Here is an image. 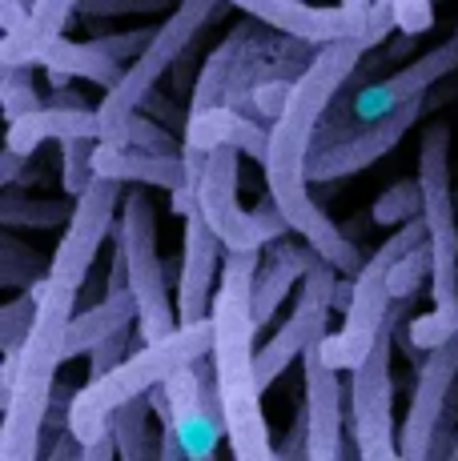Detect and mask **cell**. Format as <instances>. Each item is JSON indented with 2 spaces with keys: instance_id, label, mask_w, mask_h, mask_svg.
I'll return each mask as SVG.
<instances>
[{
  "instance_id": "37",
  "label": "cell",
  "mask_w": 458,
  "mask_h": 461,
  "mask_svg": "<svg viewBox=\"0 0 458 461\" xmlns=\"http://www.w3.org/2000/svg\"><path fill=\"white\" fill-rule=\"evenodd\" d=\"M173 5H181V0H81L77 13H85V16H153Z\"/></svg>"
},
{
  "instance_id": "39",
  "label": "cell",
  "mask_w": 458,
  "mask_h": 461,
  "mask_svg": "<svg viewBox=\"0 0 458 461\" xmlns=\"http://www.w3.org/2000/svg\"><path fill=\"white\" fill-rule=\"evenodd\" d=\"M394 24H398L394 0H374V8H370L366 29H362V37H358V44H362V49H374V44H382V41H386V32H390Z\"/></svg>"
},
{
  "instance_id": "34",
  "label": "cell",
  "mask_w": 458,
  "mask_h": 461,
  "mask_svg": "<svg viewBox=\"0 0 458 461\" xmlns=\"http://www.w3.org/2000/svg\"><path fill=\"white\" fill-rule=\"evenodd\" d=\"M29 73H32V65H5L0 68V101H5L8 121H16V117H24V113H32V109L45 104L37 96V88H32Z\"/></svg>"
},
{
  "instance_id": "35",
  "label": "cell",
  "mask_w": 458,
  "mask_h": 461,
  "mask_svg": "<svg viewBox=\"0 0 458 461\" xmlns=\"http://www.w3.org/2000/svg\"><path fill=\"white\" fill-rule=\"evenodd\" d=\"M430 261H435V253H430V241L414 245L410 253H402L398 261H394V269H390V294H394V301H407V297L418 294L422 277L430 273Z\"/></svg>"
},
{
  "instance_id": "17",
  "label": "cell",
  "mask_w": 458,
  "mask_h": 461,
  "mask_svg": "<svg viewBox=\"0 0 458 461\" xmlns=\"http://www.w3.org/2000/svg\"><path fill=\"white\" fill-rule=\"evenodd\" d=\"M454 73H458V29L443 44H435L430 52L414 57L410 65H402L394 77L358 88V96H350V109H354V117H378V113H390V109H398V104L414 101V96L430 93V88L443 85L446 77H454Z\"/></svg>"
},
{
  "instance_id": "2",
  "label": "cell",
  "mask_w": 458,
  "mask_h": 461,
  "mask_svg": "<svg viewBox=\"0 0 458 461\" xmlns=\"http://www.w3.org/2000/svg\"><path fill=\"white\" fill-rule=\"evenodd\" d=\"M261 249H225L222 285L214 294V369L217 389L225 405V441L229 454L242 461H274L278 449L270 441V425L261 413V381H258V353H253V277H258Z\"/></svg>"
},
{
  "instance_id": "25",
  "label": "cell",
  "mask_w": 458,
  "mask_h": 461,
  "mask_svg": "<svg viewBox=\"0 0 458 461\" xmlns=\"http://www.w3.org/2000/svg\"><path fill=\"white\" fill-rule=\"evenodd\" d=\"M41 65L52 73V81H65V77H81V81H93L101 85L105 93H109L113 85L125 77V65H121L113 52H105L96 41H52L45 49V57H41Z\"/></svg>"
},
{
  "instance_id": "8",
  "label": "cell",
  "mask_w": 458,
  "mask_h": 461,
  "mask_svg": "<svg viewBox=\"0 0 458 461\" xmlns=\"http://www.w3.org/2000/svg\"><path fill=\"white\" fill-rule=\"evenodd\" d=\"M435 104V96L422 93L414 101L398 104L390 113H378V117H358L346 121V125H318L314 132V145H310V181L318 185H334V181H346V176L362 173L374 161H382L390 149H398V140L418 125Z\"/></svg>"
},
{
  "instance_id": "21",
  "label": "cell",
  "mask_w": 458,
  "mask_h": 461,
  "mask_svg": "<svg viewBox=\"0 0 458 461\" xmlns=\"http://www.w3.org/2000/svg\"><path fill=\"white\" fill-rule=\"evenodd\" d=\"M325 333H330V305H318V301L298 297L289 321L258 349V381H261V389L274 385V381L289 369V361L306 357V349L318 345Z\"/></svg>"
},
{
  "instance_id": "26",
  "label": "cell",
  "mask_w": 458,
  "mask_h": 461,
  "mask_svg": "<svg viewBox=\"0 0 458 461\" xmlns=\"http://www.w3.org/2000/svg\"><path fill=\"white\" fill-rule=\"evenodd\" d=\"M133 321H137L133 289H125V294H105V301H96V305L81 309V313L73 317V325H69V341H65V361L93 353L96 341H105L109 333L125 330V325H133Z\"/></svg>"
},
{
  "instance_id": "6",
  "label": "cell",
  "mask_w": 458,
  "mask_h": 461,
  "mask_svg": "<svg viewBox=\"0 0 458 461\" xmlns=\"http://www.w3.org/2000/svg\"><path fill=\"white\" fill-rule=\"evenodd\" d=\"M430 241V229H426V217H414L398 229L394 237H386L382 245L374 249V257L358 269L354 277V297H350L346 313H342V330L338 333H325L318 341V353L325 366L342 369L350 374L354 366H362L366 353L374 349V341L382 337L386 321L394 313V294H390V269L402 253H410L414 245Z\"/></svg>"
},
{
  "instance_id": "43",
  "label": "cell",
  "mask_w": 458,
  "mask_h": 461,
  "mask_svg": "<svg viewBox=\"0 0 458 461\" xmlns=\"http://www.w3.org/2000/svg\"><path fill=\"white\" fill-rule=\"evenodd\" d=\"M32 13V0H0V21H5V32H16Z\"/></svg>"
},
{
  "instance_id": "19",
  "label": "cell",
  "mask_w": 458,
  "mask_h": 461,
  "mask_svg": "<svg viewBox=\"0 0 458 461\" xmlns=\"http://www.w3.org/2000/svg\"><path fill=\"white\" fill-rule=\"evenodd\" d=\"M96 173L117 176L125 185H153V189H185L193 185L189 176V161L181 153H149V149L137 145H117V140H96V157H93ZM197 189V185H193Z\"/></svg>"
},
{
  "instance_id": "40",
  "label": "cell",
  "mask_w": 458,
  "mask_h": 461,
  "mask_svg": "<svg viewBox=\"0 0 458 461\" xmlns=\"http://www.w3.org/2000/svg\"><path fill=\"white\" fill-rule=\"evenodd\" d=\"M157 29H133V32H117V37H96V44H101L105 52H113L117 60H137L141 52L149 49V41H153Z\"/></svg>"
},
{
  "instance_id": "12",
  "label": "cell",
  "mask_w": 458,
  "mask_h": 461,
  "mask_svg": "<svg viewBox=\"0 0 458 461\" xmlns=\"http://www.w3.org/2000/svg\"><path fill=\"white\" fill-rule=\"evenodd\" d=\"M121 201H125V181L96 173L89 189L77 197L73 217H69V225H65V237H60L57 249H52L49 281L69 285V289L85 285V277H89V269L96 261V249H101L105 237L113 233Z\"/></svg>"
},
{
  "instance_id": "18",
  "label": "cell",
  "mask_w": 458,
  "mask_h": 461,
  "mask_svg": "<svg viewBox=\"0 0 458 461\" xmlns=\"http://www.w3.org/2000/svg\"><path fill=\"white\" fill-rule=\"evenodd\" d=\"M306 369V413H310V457L342 461V438H346V385L342 369L325 366L318 345L302 357Z\"/></svg>"
},
{
  "instance_id": "33",
  "label": "cell",
  "mask_w": 458,
  "mask_h": 461,
  "mask_svg": "<svg viewBox=\"0 0 458 461\" xmlns=\"http://www.w3.org/2000/svg\"><path fill=\"white\" fill-rule=\"evenodd\" d=\"M414 217H422V181L418 176H407V181L390 185V189L374 201L378 225H407Z\"/></svg>"
},
{
  "instance_id": "5",
  "label": "cell",
  "mask_w": 458,
  "mask_h": 461,
  "mask_svg": "<svg viewBox=\"0 0 458 461\" xmlns=\"http://www.w3.org/2000/svg\"><path fill=\"white\" fill-rule=\"evenodd\" d=\"M214 349V321H181L178 330L161 341H145V349L129 353L117 369H109L105 377L89 381L85 389H77L73 413H69V429L81 446H93L109 433L113 410H121L125 402H133L141 393H153L169 374H178L181 366L197 361L201 353Z\"/></svg>"
},
{
  "instance_id": "4",
  "label": "cell",
  "mask_w": 458,
  "mask_h": 461,
  "mask_svg": "<svg viewBox=\"0 0 458 461\" xmlns=\"http://www.w3.org/2000/svg\"><path fill=\"white\" fill-rule=\"evenodd\" d=\"M418 181H422V217L430 229V294L435 309L410 321L414 349H435L458 333V221L451 193V125L430 121L418 140Z\"/></svg>"
},
{
  "instance_id": "46",
  "label": "cell",
  "mask_w": 458,
  "mask_h": 461,
  "mask_svg": "<svg viewBox=\"0 0 458 461\" xmlns=\"http://www.w3.org/2000/svg\"><path fill=\"white\" fill-rule=\"evenodd\" d=\"M45 104H65V109H85V104H89V101H85V96H77V93H60V88H57V93H52Z\"/></svg>"
},
{
  "instance_id": "1",
  "label": "cell",
  "mask_w": 458,
  "mask_h": 461,
  "mask_svg": "<svg viewBox=\"0 0 458 461\" xmlns=\"http://www.w3.org/2000/svg\"><path fill=\"white\" fill-rule=\"evenodd\" d=\"M362 44L358 37H342L330 44H318V57L302 68V77L294 81V93H289L281 117L270 125V149H266V193L278 201V209L286 212L289 229L298 237L314 245L318 253H325L342 273L358 277L362 269V253H358L354 237H346L325 209L314 201L310 193V145L314 132H318L322 117L330 113V104L338 101V93L346 88V81L354 77V68L362 65Z\"/></svg>"
},
{
  "instance_id": "11",
  "label": "cell",
  "mask_w": 458,
  "mask_h": 461,
  "mask_svg": "<svg viewBox=\"0 0 458 461\" xmlns=\"http://www.w3.org/2000/svg\"><path fill=\"white\" fill-rule=\"evenodd\" d=\"M394 325L398 313H390L382 337L366 353L362 366L350 369L346 377V425L350 438L358 441V454L366 461H390L398 457V429H394Z\"/></svg>"
},
{
  "instance_id": "29",
  "label": "cell",
  "mask_w": 458,
  "mask_h": 461,
  "mask_svg": "<svg viewBox=\"0 0 458 461\" xmlns=\"http://www.w3.org/2000/svg\"><path fill=\"white\" fill-rule=\"evenodd\" d=\"M49 265H52V257L45 261L32 245H24L21 237H16V229H5V237H0V285L32 289L49 277Z\"/></svg>"
},
{
  "instance_id": "45",
  "label": "cell",
  "mask_w": 458,
  "mask_h": 461,
  "mask_svg": "<svg viewBox=\"0 0 458 461\" xmlns=\"http://www.w3.org/2000/svg\"><path fill=\"white\" fill-rule=\"evenodd\" d=\"M145 109H149V117H161V121H181V109H173V101H165V96H157V88L145 96Z\"/></svg>"
},
{
  "instance_id": "31",
  "label": "cell",
  "mask_w": 458,
  "mask_h": 461,
  "mask_svg": "<svg viewBox=\"0 0 458 461\" xmlns=\"http://www.w3.org/2000/svg\"><path fill=\"white\" fill-rule=\"evenodd\" d=\"M45 281H41V285H32V289H21L13 301H5V305H0V349H5V353H16L24 345V337H29L32 321H37Z\"/></svg>"
},
{
  "instance_id": "7",
  "label": "cell",
  "mask_w": 458,
  "mask_h": 461,
  "mask_svg": "<svg viewBox=\"0 0 458 461\" xmlns=\"http://www.w3.org/2000/svg\"><path fill=\"white\" fill-rule=\"evenodd\" d=\"M117 249L129 265V289L137 297V330L141 341H161L181 325L178 301H169L165 261L157 253V205L145 189H129L121 201V221L113 229Z\"/></svg>"
},
{
  "instance_id": "24",
  "label": "cell",
  "mask_w": 458,
  "mask_h": 461,
  "mask_svg": "<svg viewBox=\"0 0 458 461\" xmlns=\"http://www.w3.org/2000/svg\"><path fill=\"white\" fill-rule=\"evenodd\" d=\"M185 145H197V149L237 145L245 157L266 161L270 129H261L258 117H250V113H242V109H209V113H201V117L185 121Z\"/></svg>"
},
{
  "instance_id": "30",
  "label": "cell",
  "mask_w": 458,
  "mask_h": 461,
  "mask_svg": "<svg viewBox=\"0 0 458 461\" xmlns=\"http://www.w3.org/2000/svg\"><path fill=\"white\" fill-rule=\"evenodd\" d=\"M101 140L137 145V149H149V153H181L185 149V140H178L165 125H157V117H141V113H129L125 121H117Z\"/></svg>"
},
{
  "instance_id": "9",
  "label": "cell",
  "mask_w": 458,
  "mask_h": 461,
  "mask_svg": "<svg viewBox=\"0 0 458 461\" xmlns=\"http://www.w3.org/2000/svg\"><path fill=\"white\" fill-rule=\"evenodd\" d=\"M229 5V0H181L161 24H157L149 49L141 52L133 65H125V77L105 93V101L96 104V117H101V137L109 132L117 121H125L129 113H137L145 104V96L157 88L165 73L189 52V44L197 41V32L206 29L217 16V8Z\"/></svg>"
},
{
  "instance_id": "16",
  "label": "cell",
  "mask_w": 458,
  "mask_h": 461,
  "mask_svg": "<svg viewBox=\"0 0 458 461\" xmlns=\"http://www.w3.org/2000/svg\"><path fill=\"white\" fill-rule=\"evenodd\" d=\"M234 8H242L250 21L266 24V29H278L294 41L306 44H330L342 37H362L366 16L354 13L346 5H310V0H229Z\"/></svg>"
},
{
  "instance_id": "14",
  "label": "cell",
  "mask_w": 458,
  "mask_h": 461,
  "mask_svg": "<svg viewBox=\"0 0 458 461\" xmlns=\"http://www.w3.org/2000/svg\"><path fill=\"white\" fill-rule=\"evenodd\" d=\"M458 381V333H451L443 345L426 349V361L418 366L410 393L407 421L398 425V457L407 461H426L435 433L451 410V393Z\"/></svg>"
},
{
  "instance_id": "23",
  "label": "cell",
  "mask_w": 458,
  "mask_h": 461,
  "mask_svg": "<svg viewBox=\"0 0 458 461\" xmlns=\"http://www.w3.org/2000/svg\"><path fill=\"white\" fill-rule=\"evenodd\" d=\"M77 8L81 0H32L29 21L0 41V65H41L49 44L65 37Z\"/></svg>"
},
{
  "instance_id": "38",
  "label": "cell",
  "mask_w": 458,
  "mask_h": 461,
  "mask_svg": "<svg viewBox=\"0 0 458 461\" xmlns=\"http://www.w3.org/2000/svg\"><path fill=\"white\" fill-rule=\"evenodd\" d=\"M289 93H294V81L289 77H270V81H258L250 93L253 101V117H266V121H278L281 109H286Z\"/></svg>"
},
{
  "instance_id": "20",
  "label": "cell",
  "mask_w": 458,
  "mask_h": 461,
  "mask_svg": "<svg viewBox=\"0 0 458 461\" xmlns=\"http://www.w3.org/2000/svg\"><path fill=\"white\" fill-rule=\"evenodd\" d=\"M314 257H318V249L310 241L298 245L278 237V241L266 245V257L258 261V277H253V321H258V330H266L274 321V313L281 309V301L289 297V289L302 285Z\"/></svg>"
},
{
  "instance_id": "10",
  "label": "cell",
  "mask_w": 458,
  "mask_h": 461,
  "mask_svg": "<svg viewBox=\"0 0 458 461\" xmlns=\"http://www.w3.org/2000/svg\"><path fill=\"white\" fill-rule=\"evenodd\" d=\"M237 165H242V149L217 145V149H209V161L201 168V181H197V205L206 212L209 225H214V233L222 237L225 249H261V245L294 233L286 212L278 209V201L270 193L258 201L253 212L237 205V181H242Z\"/></svg>"
},
{
  "instance_id": "22",
  "label": "cell",
  "mask_w": 458,
  "mask_h": 461,
  "mask_svg": "<svg viewBox=\"0 0 458 461\" xmlns=\"http://www.w3.org/2000/svg\"><path fill=\"white\" fill-rule=\"evenodd\" d=\"M69 137H101V117H96L93 104H85V109L41 104V109L8 121L5 145L16 149V153H24V157H32L45 140H69Z\"/></svg>"
},
{
  "instance_id": "44",
  "label": "cell",
  "mask_w": 458,
  "mask_h": 461,
  "mask_svg": "<svg viewBox=\"0 0 458 461\" xmlns=\"http://www.w3.org/2000/svg\"><path fill=\"white\" fill-rule=\"evenodd\" d=\"M21 165H24V153L5 145V153H0V185H5V189H13V185L21 181Z\"/></svg>"
},
{
  "instance_id": "27",
  "label": "cell",
  "mask_w": 458,
  "mask_h": 461,
  "mask_svg": "<svg viewBox=\"0 0 458 461\" xmlns=\"http://www.w3.org/2000/svg\"><path fill=\"white\" fill-rule=\"evenodd\" d=\"M73 201H52V197H24L16 189L0 193V225L5 229H65L73 217Z\"/></svg>"
},
{
  "instance_id": "28",
  "label": "cell",
  "mask_w": 458,
  "mask_h": 461,
  "mask_svg": "<svg viewBox=\"0 0 458 461\" xmlns=\"http://www.w3.org/2000/svg\"><path fill=\"white\" fill-rule=\"evenodd\" d=\"M149 413H153L149 393H141L133 402L121 405V410H113L109 429H113V438H117V454L125 461L161 457V446H153V438H149Z\"/></svg>"
},
{
  "instance_id": "13",
  "label": "cell",
  "mask_w": 458,
  "mask_h": 461,
  "mask_svg": "<svg viewBox=\"0 0 458 461\" xmlns=\"http://www.w3.org/2000/svg\"><path fill=\"white\" fill-rule=\"evenodd\" d=\"M161 397L169 405V421L185 441L189 457L209 461L217 454V441L225 438V405L217 389L214 353H201L197 361L181 366L178 374L161 381Z\"/></svg>"
},
{
  "instance_id": "42",
  "label": "cell",
  "mask_w": 458,
  "mask_h": 461,
  "mask_svg": "<svg viewBox=\"0 0 458 461\" xmlns=\"http://www.w3.org/2000/svg\"><path fill=\"white\" fill-rule=\"evenodd\" d=\"M394 13H398V24L407 29V37L430 29L435 24V13H430V0H394Z\"/></svg>"
},
{
  "instance_id": "15",
  "label": "cell",
  "mask_w": 458,
  "mask_h": 461,
  "mask_svg": "<svg viewBox=\"0 0 458 461\" xmlns=\"http://www.w3.org/2000/svg\"><path fill=\"white\" fill-rule=\"evenodd\" d=\"M222 237L206 221L201 205L193 201L181 212V269H178V317L181 321H206L214 309V281L222 269Z\"/></svg>"
},
{
  "instance_id": "41",
  "label": "cell",
  "mask_w": 458,
  "mask_h": 461,
  "mask_svg": "<svg viewBox=\"0 0 458 461\" xmlns=\"http://www.w3.org/2000/svg\"><path fill=\"white\" fill-rule=\"evenodd\" d=\"M278 457H281V461L310 457V413H306V402H302V410H298V418H294V429H289V438L278 446Z\"/></svg>"
},
{
  "instance_id": "36",
  "label": "cell",
  "mask_w": 458,
  "mask_h": 461,
  "mask_svg": "<svg viewBox=\"0 0 458 461\" xmlns=\"http://www.w3.org/2000/svg\"><path fill=\"white\" fill-rule=\"evenodd\" d=\"M133 325H137V321H133ZM133 325H125V330L109 333L105 341H96V345H93V353H89V381L105 377L109 369H117L121 361L129 357V349H133V337H141V330L133 333Z\"/></svg>"
},
{
  "instance_id": "32",
  "label": "cell",
  "mask_w": 458,
  "mask_h": 461,
  "mask_svg": "<svg viewBox=\"0 0 458 461\" xmlns=\"http://www.w3.org/2000/svg\"><path fill=\"white\" fill-rule=\"evenodd\" d=\"M96 140L101 137H69L60 140V185H65V197H81L96 176Z\"/></svg>"
},
{
  "instance_id": "3",
  "label": "cell",
  "mask_w": 458,
  "mask_h": 461,
  "mask_svg": "<svg viewBox=\"0 0 458 461\" xmlns=\"http://www.w3.org/2000/svg\"><path fill=\"white\" fill-rule=\"evenodd\" d=\"M77 294L81 289L45 281L37 321L16 357L13 393L0 402L5 421H0V461H37L41 457V433L57 393V366H65V341L69 325L77 317Z\"/></svg>"
}]
</instances>
